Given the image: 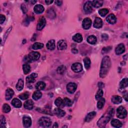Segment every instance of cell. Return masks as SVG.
<instances>
[{"mask_svg": "<svg viewBox=\"0 0 128 128\" xmlns=\"http://www.w3.org/2000/svg\"><path fill=\"white\" fill-rule=\"evenodd\" d=\"M92 2V6L95 8H100L102 7L103 4V1H93Z\"/></svg>", "mask_w": 128, "mask_h": 128, "instance_id": "33", "label": "cell"}, {"mask_svg": "<svg viewBox=\"0 0 128 128\" xmlns=\"http://www.w3.org/2000/svg\"><path fill=\"white\" fill-rule=\"evenodd\" d=\"M72 52L74 54H77L78 52V51L76 49H73L72 50Z\"/></svg>", "mask_w": 128, "mask_h": 128, "instance_id": "51", "label": "cell"}, {"mask_svg": "<svg viewBox=\"0 0 128 128\" xmlns=\"http://www.w3.org/2000/svg\"><path fill=\"white\" fill-rule=\"evenodd\" d=\"M29 95H30L29 93L27 92H26L24 93L21 94V95L19 96V98H20V99H21L22 100H26L28 99V98L29 97Z\"/></svg>", "mask_w": 128, "mask_h": 128, "instance_id": "39", "label": "cell"}, {"mask_svg": "<svg viewBox=\"0 0 128 128\" xmlns=\"http://www.w3.org/2000/svg\"><path fill=\"white\" fill-rule=\"evenodd\" d=\"M85 67L86 69H89L91 66V60L89 58H85L84 60Z\"/></svg>", "mask_w": 128, "mask_h": 128, "instance_id": "36", "label": "cell"}, {"mask_svg": "<svg viewBox=\"0 0 128 128\" xmlns=\"http://www.w3.org/2000/svg\"><path fill=\"white\" fill-rule=\"evenodd\" d=\"M96 113L95 112H90L87 115L85 118V121L87 122H90V121L96 116Z\"/></svg>", "mask_w": 128, "mask_h": 128, "instance_id": "22", "label": "cell"}, {"mask_svg": "<svg viewBox=\"0 0 128 128\" xmlns=\"http://www.w3.org/2000/svg\"><path fill=\"white\" fill-rule=\"evenodd\" d=\"M98 86H99V87L100 88L102 89L104 87V84L102 82H99L98 83Z\"/></svg>", "mask_w": 128, "mask_h": 128, "instance_id": "49", "label": "cell"}, {"mask_svg": "<svg viewBox=\"0 0 128 128\" xmlns=\"http://www.w3.org/2000/svg\"><path fill=\"white\" fill-rule=\"evenodd\" d=\"M109 13V10L107 9H103L99 11V14L102 17L105 16Z\"/></svg>", "mask_w": 128, "mask_h": 128, "instance_id": "43", "label": "cell"}, {"mask_svg": "<svg viewBox=\"0 0 128 128\" xmlns=\"http://www.w3.org/2000/svg\"><path fill=\"white\" fill-rule=\"evenodd\" d=\"M87 41L91 45H95L97 43V39L95 36L91 35L87 38Z\"/></svg>", "mask_w": 128, "mask_h": 128, "instance_id": "27", "label": "cell"}, {"mask_svg": "<svg viewBox=\"0 0 128 128\" xmlns=\"http://www.w3.org/2000/svg\"><path fill=\"white\" fill-rule=\"evenodd\" d=\"M103 25V22L102 20H101L100 18H96L94 21V27L96 28L99 29L101 28L102 27Z\"/></svg>", "mask_w": 128, "mask_h": 128, "instance_id": "17", "label": "cell"}, {"mask_svg": "<svg viewBox=\"0 0 128 128\" xmlns=\"http://www.w3.org/2000/svg\"><path fill=\"white\" fill-rule=\"evenodd\" d=\"M55 105L58 107H59V108H63L65 106V105L63 102V100H62L61 98H57L55 101Z\"/></svg>", "mask_w": 128, "mask_h": 128, "instance_id": "28", "label": "cell"}, {"mask_svg": "<svg viewBox=\"0 0 128 128\" xmlns=\"http://www.w3.org/2000/svg\"><path fill=\"white\" fill-rule=\"evenodd\" d=\"M72 70L76 73L81 72L83 70V66L82 64L79 63H76L72 65Z\"/></svg>", "mask_w": 128, "mask_h": 128, "instance_id": "6", "label": "cell"}, {"mask_svg": "<svg viewBox=\"0 0 128 128\" xmlns=\"http://www.w3.org/2000/svg\"><path fill=\"white\" fill-rule=\"evenodd\" d=\"M36 2H37V1H31V3H32V4H34Z\"/></svg>", "mask_w": 128, "mask_h": 128, "instance_id": "55", "label": "cell"}, {"mask_svg": "<svg viewBox=\"0 0 128 128\" xmlns=\"http://www.w3.org/2000/svg\"><path fill=\"white\" fill-rule=\"evenodd\" d=\"M128 85V79L125 78L121 81V82H120V87L121 89H124L125 88L127 87Z\"/></svg>", "mask_w": 128, "mask_h": 128, "instance_id": "35", "label": "cell"}, {"mask_svg": "<svg viewBox=\"0 0 128 128\" xmlns=\"http://www.w3.org/2000/svg\"><path fill=\"white\" fill-rule=\"evenodd\" d=\"M53 127V128H58V125L57 123H55L54 124V125Z\"/></svg>", "mask_w": 128, "mask_h": 128, "instance_id": "53", "label": "cell"}, {"mask_svg": "<svg viewBox=\"0 0 128 128\" xmlns=\"http://www.w3.org/2000/svg\"><path fill=\"white\" fill-rule=\"evenodd\" d=\"M55 3L58 5V6H61L63 2L62 1H56L55 2Z\"/></svg>", "mask_w": 128, "mask_h": 128, "instance_id": "50", "label": "cell"}, {"mask_svg": "<svg viewBox=\"0 0 128 128\" xmlns=\"http://www.w3.org/2000/svg\"><path fill=\"white\" fill-rule=\"evenodd\" d=\"M46 87V84L43 82H39L36 85V89L39 90H42Z\"/></svg>", "mask_w": 128, "mask_h": 128, "instance_id": "31", "label": "cell"}, {"mask_svg": "<svg viewBox=\"0 0 128 128\" xmlns=\"http://www.w3.org/2000/svg\"><path fill=\"white\" fill-rule=\"evenodd\" d=\"M42 96V94L39 91H37L34 92L33 95V98L35 100H38L41 98Z\"/></svg>", "mask_w": 128, "mask_h": 128, "instance_id": "32", "label": "cell"}, {"mask_svg": "<svg viewBox=\"0 0 128 128\" xmlns=\"http://www.w3.org/2000/svg\"><path fill=\"white\" fill-rule=\"evenodd\" d=\"M53 1H49V0H48V1H45V3H46L47 5L51 4L52 3H53Z\"/></svg>", "mask_w": 128, "mask_h": 128, "instance_id": "52", "label": "cell"}, {"mask_svg": "<svg viewBox=\"0 0 128 128\" xmlns=\"http://www.w3.org/2000/svg\"><path fill=\"white\" fill-rule=\"evenodd\" d=\"M47 14H48V17L50 19H54L56 17V14L55 12L52 9L48 11V12H47Z\"/></svg>", "mask_w": 128, "mask_h": 128, "instance_id": "40", "label": "cell"}, {"mask_svg": "<svg viewBox=\"0 0 128 128\" xmlns=\"http://www.w3.org/2000/svg\"><path fill=\"white\" fill-rule=\"evenodd\" d=\"M63 102H64V104L65 106L70 107L72 106L73 105V102L72 101V100H71L69 98H64V99L63 100Z\"/></svg>", "mask_w": 128, "mask_h": 128, "instance_id": "38", "label": "cell"}, {"mask_svg": "<svg viewBox=\"0 0 128 128\" xmlns=\"http://www.w3.org/2000/svg\"><path fill=\"white\" fill-rule=\"evenodd\" d=\"M38 75L36 73H32L31 75L26 78V81L28 83H33L35 82V79L37 78Z\"/></svg>", "mask_w": 128, "mask_h": 128, "instance_id": "14", "label": "cell"}, {"mask_svg": "<svg viewBox=\"0 0 128 128\" xmlns=\"http://www.w3.org/2000/svg\"><path fill=\"white\" fill-rule=\"evenodd\" d=\"M77 85L74 83H70L67 86V90L69 93L73 94L76 91Z\"/></svg>", "mask_w": 128, "mask_h": 128, "instance_id": "7", "label": "cell"}, {"mask_svg": "<svg viewBox=\"0 0 128 128\" xmlns=\"http://www.w3.org/2000/svg\"><path fill=\"white\" fill-rule=\"evenodd\" d=\"M67 45L66 42L64 40H61L58 42L57 48L59 50H64L66 49Z\"/></svg>", "mask_w": 128, "mask_h": 128, "instance_id": "11", "label": "cell"}, {"mask_svg": "<svg viewBox=\"0 0 128 128\" xmlns=\"http://www.w3.org/2000/svg\"><path fill=\"white\" fill-rule=\"evenodd\" d=\"M54 113L56 115V116H57V117H59V118H61L64 117L65 114L66 113L64 111H63V110H62L61 108H56L54 110Z\"/></svg>", "mask_w": 128, "mask_h": 128, "instance_id": "19", "label": "cell"}, {"mask_svg": "<svg viewBox=\"0 0 128 128\" xmlns=\"http://www.w3.org/2000/svg\"><path fill=\"white\" fill-rule=\"evenodd\" d=\"M34 105V103L33 101L31 100H29L27 101L24 103V108L26 109L32 110L33 108Z\"/></svg>", "mask_w": 128, "mask_h": 128, "instance_id": "18", "label": "cell"}, {"mask_svg": "<svg viewBox=\"0 0 128 128\" xmlns=\"http://www.w3.org/2000/svg\"><path fill=\"white\" fill-rule=\"evenodd\" d=\"M112 102L114 104H119L122 102V99L119 96H114L112 98Z\"/></svg>", "mask_w": 128, "mask_h": 128, "instance_id": "23", "label": "cell"}, {"mask_svg": "<svg viewBox=\"0 0 128 128\" xmlns=\"http://www.w3.org/2000/svg\"><path fill=\"white\" fill-rule=\"evenodd\" d=\"M114 114V110L112 109L106 113L104 116H103L99 120L98 122V125L99 127L103 128L105 126V125L109 122V120L113 116Z\"/></svg>", "mask_w": 128, "mask_h": 128, "instance_id": "2", "label": "cell"}, {"mask_svg": "<svg viewBox=\"0 0 128 128\" xmlns=\"http://www.w3.org/2000/svg\"><path fill=\"white\" fill-rule=\"evenodd\" d=\"M0 23L1 24H2L5 21V20H6V17L4 15H0Z\"/></svg>", "mask_w": 128, "mask_h": 128, "instance_id": "46", "label": "cell"}, {"mask_svg": "<svg viewBox=\"0 0 128 128\" xmlns=\"http://www.w3.org/2000/svg\"><path fill=\"white\" fill-rule=\"evenodd\" d=\"M21 8H22V10L24 13H26L27 12V9L26 6L24 4H23L21 6Z\"/></svg>", "mask_w": 128, "mask_h": 128, "instance_id": "47", "label": "cell"}, {"mask_svg": "<svg viewBox=\"0 0 128 128\" xmlns=\"http://www.w3.org/2000/svg\"><path fill=\"white\" fill-rule=\"evenodd\" d=\"M23 69L24 73L26 75V74H28L30 73L31 71V67L28 63H25L23 66Z\"/></svg>", "mask_w": 128, "mask_h": 128, "instance_id": "30", "label": "cell"}, {"mask_svg": "<svg viewBox=\"0 0 128 128\" xmlns=\"http://www.w3.org/2000/svg\"><path fill=\"white\" fill-rule=\"evenodd\" d=\"M12 104L13 105V106L15 107V108H20V107H22L21 101L18 99H13L12 100Z\"/></svg>", "mask_w": 128, "mask_h": 128, "instance_id": "24", "label": "cell"}, {"mask_svg": "<svg viewBox=\"0 0 128 128\" xmlns=\"http://www.w3.org/2000/svg\"><path fill=\"white\" fill-rule=\"evenodd\" d=\"M105 103V99L104 98H101L99 100L97 104V107L99 109H102Z\"/></svg>", "mask_w": 128, "mask_h": 128, "instance_id": "34", "label": "cell"}, {"mask_svg": "<svg viewBox=\"0 0 128 128\" xmlns=\"http://www.w3.org/2000/svg\"><path fill=\"white\" fill-rule=\"evenodd\" d=\"M73 40L76 42L81 43V42H82L83 41V37L81 34H80L79 33H78L73 36Z\"/></svg>", "mask_w": 128, "mask_h": 128, "instance_id": "25", "label": "cell"}, {"mask_svg": "<svg viewBox=\"0 0 128 128\" xmlns=\"http://www.w3.org/2000/svg\"><path fill=\"white\" fill-rule=\"evenodd\" d=\"M117 117L120 119H124L127 116V111L123 106L119 107L117 110Z\"/></svg>", "mask_w": 128, "mask_h": 128, "instance_id": "5", "label": "cell"}, {"mask_svg": "<svg viewBox=\"0 0 128 128\" xmlns=\"http://www.w3.org/2000/svg\"><path fill=\"white\" fill-rule=\"evenodd\" d=\"M39 124L44 128H48L52 124V121L48 117H42L39 121Z\"/></svg>", "mask_w": 128, "mask_h": 128, "instance_id": "4", "label": "cell"}, {"mask_svg": "<svg viewBox=\"0 0 128 128\" xmlns=\"http://www.w3.org/2000/svg\"><path fill=\"white\" fill-rule=\"evenodd\" d=\"M66 71V68L64 66H61L59 67L57 69V72L60 74H63Z\"/></svg>", "mask_w": 128, "mask_h": 128, "instance_id": "42", "label": "cell"}, {"mask_svg": "<svg viewBox=\"0 0 128 128\" xmlns=\"http://www.w3.org/2000/svg\"><path fill=\"white\" fill-rule=\"evenodd\" d=\"M112 48V47H105V48H104L102 51V54H106L109 52Z\"/></svg>", "mask_w": 128, "mask_h": 128, "instance_id": "45", "label": "cell"}, {"mask_svg": "<svg viewBox=\"0 0 128 128\" xmlns=\"http://www.w3.org/2000/svg\"><path fill=\"white\" fill-rule=\"evenodd\" d=\"M40 54L38 52H31L28 56H26L25 58V61L27 62V63H31L33 61H37L40 57Z\"/></svg>", "mask_w": 128, "mask_h": 128, "instance_id": "3", "label": "cell"}, {"mask_svg": "<svg viewBox=\"0 0 128 128\" xmlns=\"http://www.w3.org/2000/svg\"><path fill=\"white\" fill-rule=\"evenodd\" d=\"M111 66V60L109 57L105 56L102 62L101 66V70L100 73V76L101 78H104L108 73Z\"/></svg>", "mask_w": 128, "mask_h": 128, "instance_id": "1", "label": "cell"}, {"mask_svg": "<svg viewBox=\"0 0 128 128\" xmlns=\"http://www.w3.org/2000/svg\"><path fill=\"white\" fill-rule=\"evenodd\" d=\"M112 126L115 128H120L122 126V124L117 119H113L111 121Z\"/></svg>", "mask_w": 128, "mask_h": 128, "instance_id": "26", "label": "cell"}, {"mask_svg": "<svg viewBox=\"0 0 128 128\" xmlns=\"http://www.w3.org/2000/svg\"><path fill=\"white\" fill-rule=\"evenodd\" d=\"M34 10L36 14H41L44 11V8L41 5H37L35 6Z\"/></svg>", "mask_w": 128, "mask_h": 128, "instance_id": "21", "label": "cell"}, {"mask_svg": "<svg viewBox=\"0 0 128 128\" xmlns=\"http://www.w3.org/2000/svg\"><path fill=\"white\" fill-rule=\"evenodd\" d=\"M91 25H92V21L90 18H87L83 20L82 26L84 29L86 30L89 29L91 27Z\"/></svg>", "mask_w": 128, "mask_h": 128, "instance_id": "8", "label": "cell"}, {"mask_svg": "<svg viewBox=\"0 0 128 128\" xmlns=\"http://www.w3.org/2000/svg\"><path fill=\"white\" fill-rule=\"evenodd\" d=\"M116 53L117 55H121L125 51V47L123 44H119L116 49Z\"/></svg>", "mask_w": 128, "mask_h": 128, "instance_id": "13", "label": "cell"}, {"mask_svg": "<svg viewBox=\"0 0 128 128\" xmlns=\"http://www.w3.org/2000/svg\"><path fill=\"white\" fill-rule=\"evenodd\" d=\"M108 38H109L108 35H107V34H104L102 35V38L103 40H105V41L107 40L108 39Z\"/></svg>", "mask_w": 128, "mask_h": 128, "instance_id": "48", "label": "cell"}, {"mask_svg": "<svg viewBox=\"0 0 128 128\" xmlns=\"http://www.w3.org/2000/svg\"><path fill=\"white\" fill-rule=\"evenodd\" d=\"M124 98L125 99V100H126V101H128V99H127V95L124 96Z\"/></svg>", "mask_w": 128, "mask_h": 128, "instance_id": "54", "label": "cell"}, {"mask_svg": "<svg viewBox=\"0 0 128 128\" xmlns=\"http://www.w3.org/2000/svg\"><path fill=\"white\" fill-rule=\"evenodd\" d=\"M14 95V92L12 89L8 88L6 91V99L9 101L11 100Z\"/></svg>", "mask_w": 128, "mask_h": 128, "instance_id": "15", "label": "cell"}, {"mask_svg": "<svg viewBox=\"0 0 128 128\" xmlns=\"http://www.w3.org/2000/svg\"><path fill=\"white\" fill-rule=\"evenodd\" d=\"M11 111V107L7 104H5L3 106V111L5 113H8Z\"/></svg>", "mask_w": 128, "mask_h": 128, "instance_id": "41", "label": "cell"}, {"mask_svg": "<svg viewBox=\"0 0 128 128\" xmlns=\"http://www.w3.org/2000/svg\"><path fill=\"white\" fill-rule=\"evenodd\" d=\"M46 24V19L44 17H42L39 20L37 25V30L39 31L42 30L45 26Z\"/></svg>", "mask_w": 128, "mask_h": 128, "instance_id": "12", "label": "cell"}, {"mask_svg": "<svg viewBox=\"0 0 128 128\" xmlns=\"http://www.w3.org/2000/svg\"><path fill=\"white\" fill-rule=\"evenodd\" d=\"M23 123L24 127L25 128H29L32 125L31 118L28 116H24L23 118Z\"/></svg>", "mask_w": 128, "mask_h": 128, "instance_id": "9", "label": "cell"}, {"mask_svg": "<svg viewBox=\"0 0 128 128\" xmlns=\"http://www.w3.org/2000/svg\"><path fill=\"white\" fill-rule=\"evenodd\" d=\"M106 20L110 24H114L117 22V18L114 14H111L107 17Z\"/></svg>", "mask_w": 128, "mask_h": 128, "instance_id": "16", "label": "cell"}, {"mask_svg": "<svg viewBox=\"0 0 128 128\" xmlns=\"http://www.w3.org/2000/svg\"><path fill=\"white\" fill-rule=\"evenodd\" d=\"M47 48H48V49L50 50H54L55 48H56V45H55V40H52L49 41L48 43L47 44Z\"/></svg>", "mask_w": 128, "mask_h": 128, "instance_id": "20", "label": "cell"}, {"mask_svg": "<svg viewBox=\"0 0 128 128\" xmlns=\"http://www.w3.org/2000/svg\"><path fill=\"white\" fill-rule=\"evenodd\" d=\"M84 10L87 14H89L92 12V5L91 1L86 2L84 6Z\"/></svg>", "mask_w": 128, "mask_h": 128, "instance_id": "10", "label": "cell"}, {"mask_svg": "<svg viewBox=\"0 0 128 128\" xmlns=\"http://www.w3.org/2000/svg\"><path fill=\"white\" fill-rule=\"evenodd\" d=\"M23 88H24V81L22 79H20L19 80L18 82L16 85V88L18 91H20L23 90Z\"/></svg>", "mask_w": 128, "mask_h": 128, "instance_id": "29", "label": "cell"}, {"mask_svg": "<svg viewBox=\"0 0 128 128\" xmlns=\"http://www.w3.org/2000/svg\"><path fill=\"white\" fill-rule=\"evenodd\" d=\"M103 95V90H101V89H99L98 90V91L97 92V94H96L95 98H96V100H99L101 98H102Z\"/></svg>", "mask_w": 128, "mask_h": 128, "instance_id": "44", "label": "cell"}, {"mask_svg": "<svg viewBox=\"0 0 128 128\" xmlns=\"http://www.w3.org/2000/svg\"><path fill=\"white\" fill-rule=\"evenodd\" d=\"M44 45L43 43H35L33 46V49L34 50L41 49L43 48Z\"/></svg>", "mask_w": 128, "mask_h": 128, "instance_id": "37", "label": "cell"}]
</instances>
